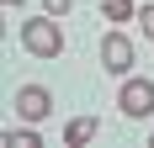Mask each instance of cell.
Wrapping results in <instances>:
<instances>
[{"mask_svg":"<svg viewBox=\"0 0 154 148\" xmlns=\"http://www.w3.org/2000/svg\"><path fill=\"white\" fill-rule=\"evenodd\" d=\"M21 48L27 53H37V58H59L64 53V27H59V16H37V21H21Z\"/></svg>","mask_w":154,"mask_h":148,"instance_id":"cell-1","label":"cell"},{"mask_svg":"<svg viewBox=\"0 0 154 148\" xmlns=\"http://www.w3.org/2000/svg\"><path fill=\"white\" fill-rule=\"evenodd\" d=\"M101 64H106V74H128L133 69V43L122 32H106L101 37Z\"/></svg>","mask_w":154,"mask_h":148,"instance_id":"cell-3","label":"cell"},{"mask_svg":"<svg viewBox=\"0 0 154 148\" xmlns=\"http://www.w3.org/2000/svg\"><path fill=\"white\" fill-rule=\"evenodd\" d=\"M101 16H106V21H128V16H133V5H128V0H106V5H101Z\"/></svg>","mask_w":154,"mask_h":148,"instance_id":"cell-6","label":"cell"},{"mask_svg":"<svg viewBox=\"0 0 154 148\" xmlns=\"http://www.w3.org/2000/svg\"><path fill=\"white\" fill-rule=\"evenodd\" d=\"M91 138H96V117H75L64 127V143H91Z\"/></svg>","mask_w":154,"mask_h":148,"instance_id":"cell-5","label":"cell"},{"mask_svg":"<svg viewBox=\"0 0 154 148\" xmlns=\"http://www.w3.org/2000/svg\"><path fill=\"white\" fill-rule=\"evenodd\" d=\"M138 27H143V37L154 43V5H143V11H138Z\"/></svg>","mask_w":154,"mask_h":148,"instance_id":"cell-8","label":"cell"},{"mask_svg":"<svg viewBox=\"0 0 154 148\" xmlns=\"http://www.w3.org/2000/svg\"><path fill=\"white\" fill-rule=\"evenodd\" d=\"M16 111H21L27 122H43L48 111H53V95H48L43 85H21L16 90Z\"/></svg>","mask_w":154,"mask_h":148,"instance_id":"cell-4","label":"cell"},{"mask_svg":"<svg viewBox=\"0 0 154 148\" xmlns=\"http://www.w3.org/2000/svg\"><path fill=\"white\" fill-rule=\"evenodd\" d=\"M117 106H122V117H154V79H122L117 90Z\"/></svg>","mask_w":154,"mask_h":148,"instance_id":"cell-2","label":"cell"},{"mask_svg":"<svg viewBox=\"0 0 154 148\" xmlns=\"http://www.w3.org/2000/svg\"><path fill=\"white\" fill-rule=\"evenodd\" d=\"M5 148H43L37 132H5Z\"/></svg>","mask_w":154,"mask_h":148,"instance_id":"cell-7","label":"cell"},{"mask_svg":"<svg viewBox=\"0 0 154 148\" xmlns=\"http://www.w3.org/2000/svg\"><path fill=\"white\" fill-rule=\"evenodd\" d=\"M5 5H21V0H5Z\"/></svg>","mask_w":154,"mask_h":148,"instance_id":"cell-10","label":"cell"},{"mask_svg":"<svg viewBox=\"0 0 154 148\" xmlns=\"http://www.w3.org/2000/svg\"><path fill=\"white\" fill-rule=\"evenodd\" d=\"M69 5H75V0H43V11H48V16H69Z\"/></svg>","mask_w":154,"mask_h":148,"instance_id":"cell-9","label":"cell"}]
</instances>
